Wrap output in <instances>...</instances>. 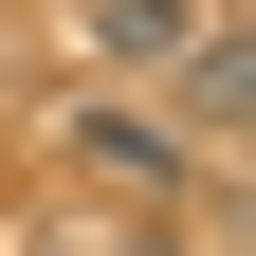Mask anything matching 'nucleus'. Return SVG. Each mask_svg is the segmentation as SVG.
Masks as SVG:
<instances>
[{"label": "nucleus", "instance_id": "obj_2", "mask_svg": "<svg viewBox=\"0 0 256 256\" xmlns=\"http://www.w3.org/2000/svg\"><path fill=\"white\" fill-rule=\"evenodd\" d=\"M74 37H92V74H110V92H165V55L202 37V0H74Z\"/></svg>", "mask_w": 256, "mask_h": 256}, {"label": "nucleus", "instance_id": "obj_1", "mask_svg": "<svg viewBox=\"0 0 256 256\" xmlns=\"http://www.w3.org/2000/svg\"><path fill=\"white\" fill-rule=\"evenodd\" d=\"M92 183H128V202H220V165L165 128V92H74V128H55Z\"/></svg>", "mask_w": 256, "mask_h": 256}]
</instances>
